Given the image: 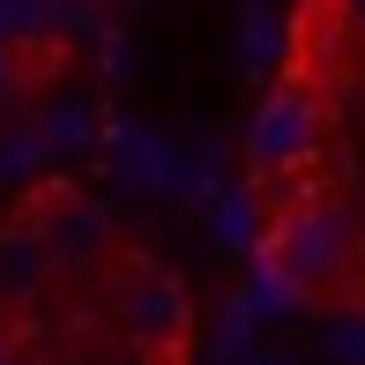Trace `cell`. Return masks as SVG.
Here are the masks:
<instances>
[{"label": "cell", "instance_id": "277c9868", "mask_svg": "<svg viewBox=\"0 0 365 365\" xmlns=\"http://www.w3.org/2000/svg\"><path fill=\"white\" fill-rule=\"evenodd\" d=\"M328 8H336V23L351 30V38H365V0H328Z\"/></svg>", "mask_w": 365, "mask_h": 365}, {"label": "cell", "instance_id": "7a4b0ae2", "mask_svg": "<svg viewBox=\"0 0 365 365\" xmlns=\"http://www.w3.org/2000/svg\"><path fill=\"white\" fill-rule=\"evenodd\" d=\"M120 328L142 351V365H187V351H194V291L172 269H149L142 261L127 276V291H120Z\"/></svg>", "mask_w": 365, "mask_h": 365}, {"label": "cell", "instance_id": "5b68a950", "mask_svg": "<svg viewBox=\"0 0 365 365\" xmlns=\"http://www.w3.org/2000/svg\"><path fill=\"white\" fill-rule=\"evenodd\" d=\"M0 365H23V351H15V336H0Z\"/></svg>", "mask_w": 365, "mask_h": 365}, {"label": "cell", "instance_id": "6da1fadb", "mask_svg": "<svg viewBox=\"0 0 365 365\" xmlns=\"http://www.w3.org/2000/svg\"><path fill=\"white\" fill-rule=\"evenodd\" d=\"M351 261H358V231L336 202H291V209H269V224H261V284H269V298L328 306L336 291H351Z\"/></svg>", "mask_w": 365, "mask_h": 365}, {"label": "cell", "instance_id": "3957f363", "mask_svg": "<svg viewBox=\"0 0 365 365\" xmlns=\"http://www.w3.org/2000/svg\"><path fill=\"white\" fill-rule=\"evenodd\" d=\"M313 157H321V105H313V90L284 82L246 120V172L254 179H298Z\"/></svg>", "mask_w": 365, "mask_h": 365}]
</instances>
